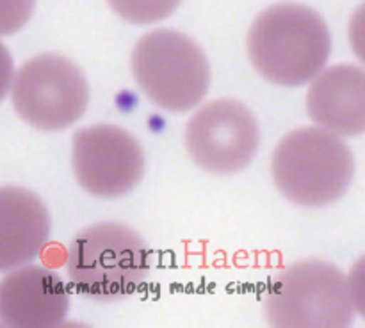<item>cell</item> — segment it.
<instances>
[{
  "label": "cell",
  "instance_id": "obj_1",
  "mask_svg": "<svg viewBox=\"0 0 365 328\" xmlns=\"http://www.w3.org/2000/svg\"><path fill=\"white\" fill-rule=\"evenodd\" d=\"M331 38L327 24L310 7L282 2L267 7L248 32V53L266 81L298 88L327 64Z\"/></svg>",
  "mask_w": 365,
  "mask_h": 328
},
{
  "label": "cell",
  "instance_id": "obj_2",
  "mask_svg": "<svg viewBox=\"0 0 365 328\" xmlns=\"http://www.w3.org/2000/svg\"><path fill=\"white\" fill-rule=\"evenodd\" d=\"M71 284L93 302H118L138 291L150 273V252L141 235L116 221L78 232L68 246Z\"/></svg>",
  "mask_w": 365,
  "mask_h": 328
},
{
  "label": "cell",
  "instance_id": "obj_3",
  "mask_svg": "<svg viewBox=\"0 0 365 328\" xmlns=\"http://www.w3.org/2000/svg\"><path fill=\"white\" fill-rule=\"evenodd\" d=\"M355 160L351 150L323 127L289 132L274 148L271 173L278 191L303 207L337 202L351 184Z\"/></svg>",
  "mask_w": 365,
  "mask_h": 328
},
{
  "label": "cell",
  "instance_id": "obj_4",
  "mask_svg": "<svg viewBox=\"0 0 365 328\" xmlns=\"http://www.w3.org/2000/svg\"><path fill=\"white\" fill-rule=\"evenodd\" d=\"M355 303L353 287L339 267L302 260L271 278L264 309L273 327L342 328L351 324Z\"/></svg>",
  "mask_w": 365,
  "mask_h": 328
},
{
  "label": "cell",
  "instance_id": "obj_5",
  "mask_svg": "<svg viewBox=\"0 0 365 328\" xmlns=\"http://www.w3.org/2000/svg\"><path fill=\"white\" fill-rule=\"evenodd\" d=\"M132 73L153 103L175 113L198 106L210 86V64L202 46L187 34L166 29L139 38Z\"/></svg>",
  "mask_w": 365,
  "mask_h": 328
},
{
  "label": "cell",
  "instance_id": "obj_6",
  "mask_svg": "<svg viewBox=\"0 0 365 328\" xmlns=\"http://www.w3.org/2000/svg\"><path fill=\"white\" fill-rule=\"evenodd\" d=\"M89 86L81 68L64 56L43 53L18 70L13 106L38 130H61L84 114Z\"/></svg>",
  "mask_w": 365,
  "mask_h": 328
},
{
  "label": "cell",
  "instance_id": "obj_7",
  "mask_svg": "<svg viewBox=\"0 0 365 328\" xmlns=\"http://www.w3.org/2000/svg\"><path fill=\"white\" fill-rule=\"evenodd\" d=\"M185 146L210 173L230 175L248 166L259 148V125L245 103L214 100L189 120Z\"/></svg>",
  "mask_w": 365,
  "mask_h": 328
},
{
  "label": "cell",
  "instance_id": "obj_8",
  "mask_svg": "<svg viewBox=\"0 0 365 328\" xmlns=\"http://www.w3.org/2000/svg\"><path fill=\"white\" fill-rule=\"evenodd\" d=\"M71 163L81 188L100 198H118L135 188L145 173L138 139L118 125H95L73 134Z\"/></svg>",
  "mask_w": 365,
  "mask_h": 328
},
{
  "label": "cell",
  "instance_id": "obj_9",
  "mask_svg": "<svg viewBox=\"0 0 365 328\" xmlns=\"http://www.w3.org/2000/svg\"><path fill=\"white\" fill-rule=\"evenodd\" d=\"M70 309L63 278L41 266H18L0 280V319L14 328L59 327Z\"/></svg>",
  "mask_w": 365,
  "mask_h": 328
},
{
  "label": "cell",
  "instance_id": "obj_10",
  "mask_svg": "<svg viewBox=\"0 0 365 328\" xmlns=\"http://www.w3.org/2000/svg\"><path fill=\"white\" fill-rule=\"evenodd\" d=\"M307 95L310 118L337 135L365 130V75L355 64H337L317 73Z\"/></svg>",
  "mask_w": 365,
  "mask_h": 328
},
{
  "label": "cell",
  "instance_id": "obj_11",
  "mask_svg": "<svg viewBox=\"0 0 365 328\" xmlns=\"http://www.w3.org/2000/svg\"><path fill=\"white\" fill-rule=\"evenodd\" d=\"M48 234V210L36 193L16 185L0 188V271L36 259Z\"/></svg>",
  "mask_w": 365,
  "mask_h": 328
},
{
  "label": "cell",
  "instance_id": "obj_12",
  "mask_svg": "<svg viewBox=\"0 0 365 328\" xmlns=\"http://www.w3.org/2000/svg\"><path fill=\"white\" fill-rule=\"evenodd\" d=\"M116 14L130 24H153L175 13L182 0H107Z\"/></svg>",
  "mask_w": 365,
  "mask_h": 328
},
{
  "label": "cell",
  "instance_id": "obj_13",
  "mask_svg": "<svg viewBox=\"0 0 365 328\" xmlns=\"http://www.w3.org/2000/svg\"><path fill=\"white\" fill-rule=\"evenodd\" d=\"M36 0H0V36L20 31L32 16Z\"/></svg>",
  "mask_w": 365,
  "mask_h": 328
},
{
  "label": "cell",
  "instance_id": "obj_14",
  "mask_svg": "<svg viewBox=\"0 0 365 328\" xmlns=\"http://www.w3.org/2000/svg\"><path fill=\"white\" fill-rule=\"evenodd\" d=\"M14 77V68H13V59H11V53L7 52L6 46L0 43V102L4 100V96L9 91L11 84H13Z\"/></svg>",
  "mask_w": 365,
  "mask_h": 328
}]
</instances>
